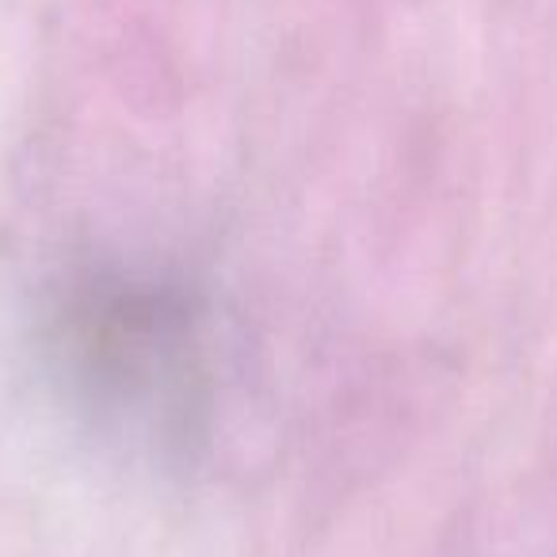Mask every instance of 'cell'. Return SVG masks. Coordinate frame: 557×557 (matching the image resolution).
<instances>
[{"instance_id":"6da1fadb","label":"cell","mask_w":557,"mask_h":557,"mask_svg":"<svg viewBox=\"0 0 557 557\" xmlns=\"http://www.w3.org/2000/svg\"><path fill=\"white\" fill-rule=\"evenodd\" d=\"M47 351L65 394L100 428L184 450L210 397L202 313L176 283L88 271L50 306Z\"/></svg>"}]
</instances>
